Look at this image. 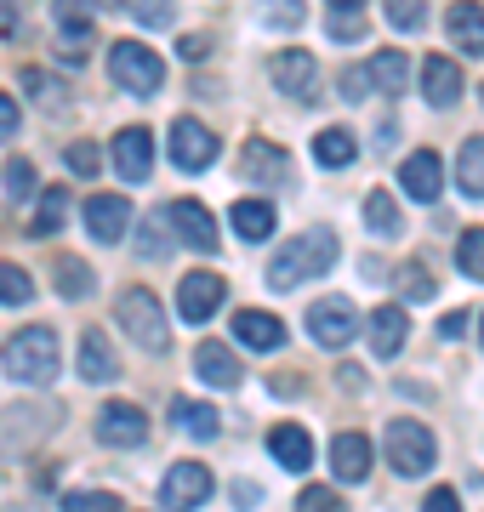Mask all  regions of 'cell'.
Instances as JSON below:
<instances>
[{"instance_id": "2", "label": "cell", "mask_w": 484, "mask_h": 512, "mask_svg": "<svg viewBox=\"0 0 484 512\" xmlns=\"http://www.w3.org/2000/svg\"><path fill=\"white\" fill-rule=\"evenodd\" d=\"M336 262V234L331 228H314V234H297L291 245H285L274 262H268V285L274 291H297L308 274H325Z\"/></svg>"}, {"instance_id": "45", "label": "cell", "mask_w": 484, "mask_h": 512, "mask_svg": "<svg viewBox=\"0 0 484 512\" xmlns=\"http://www.w3.org/2000/svg\"><path fill=\"white\" fill-rule=\"evenodd\" d=\"M18 126H23V120H18V103L0 92V143H12V137H18Z\"/></svg>"}, {"instance_id": "22", "label": "cell", "mask_w": 484, "mask_h": 512, "mask_svg": "<svg viewBox=\"0 0 484 512\" xmlns=\"http://www.w3.org/2000/svg\"><path fill=\"white\" fill-rule=\"evenodd\" d=\"M285 148L280 143H245V154H240V171L251 177V183H285Z\"/></svg>"}, {"instance_id": "37", "label": "cell", "mask_w": 484, "mask_h": 512, "mask_svg": "<svg viewBox=\"0 0 484 512\" xmlns=\"http://www.w3.org/2000/svg\"><path fill=\"white\" fill-rule=\"evenodd\" d=\"M131 18L143 23V29H171V18H177V0H131Z\"/></svg>"}, {"instance_id": "48", "label": "cell", "mask_w": 484, "mask_h": 512, "mask_svg": "<svg viewBox=\"0 0 484 512\" xmlns=\"http://www.w3.org/2000/svg\"><path fill=\"white\" fill-rule=\"evenodd\" d=\"M166 251V239H160V228L154 222H143V256H160Z\"/></svg>"}, {"instance_id": "41", "label": "cell", "mask_w": 484, "mask_h": 512, "mask_svg": "<svg viewBox=\"0 0 484 512\" xmlns=\"http://www.w3.org/2000/svg\"><path fill=\"white\" fill-rule=\"evenodd\" d=\"M6 194H12V200H29V194H35V165L29 160L6 165Z\"/></svg>"}, {"instance_id": "31", "label": "cell", "mask_w": 484, "mask_h": 512, "mask_svg": "<svg viewBox=\"0 0 484 512\" xmlns=\"http://www.w3.org/2000/svg\"><path fill=\"white\" fill-rule=\"evenodd\" d=\"M354 154H359V143L342 126H331V131H319V137H314V160L319 165H348Z\"/></svg>"}, {"instance_id": "49", "label": "cell", "mask_w": 484, "mask_h": 512, "mask_svg": "<svg viewBox=\"0 0 484 512\" xmlns=\"http://www.w3.org/2000/svg\"><path fill=\"white\" fill-rule=\"evenodd\" d=\"M405 291H410V296H428V291H433V279L422 274V268H410V274H405Z\"/></svg>"}, {"instance_id": "5", "label": "cell", "mask_w": 484, "mask_h": 512, "mask_svg": "<svg viewBox=\"0 0 484 512\" xmlns=\"http://www.w3.org/2000/svg\"><path fill=\"white\" fill-rule=\"evenodd\" d=\"M433 456H439V444H433V433L422 427V421H388V461H393V473H405V478H422L433 467Z\"/></svg>"}, {"instance_id": "51", "label": "cell", "mask_w": 484, "mask_h": 512, "mask_svg": "<svg viewBox=\"0 0 484 512\" xmlns=\"http://www.w3.org/2000/svg\"><path fill=\"white\" fill-rule=\"evenodd\" d=\"M12 23H18V12H12V0H0V35H18Z\"/></svg>"}, {"instance_id": "38", "label": "cell", "mask_w": 484, "mask_h": 512, "mask_svg": "<svg viewBox=\"0 0 484 512\" xmlns=\"http://www.w3.org/2000/svg\"><path fill=\"white\" fill-rule=\"evenodd\" d=\"M63 512H120V495H109V490H75V495H63Z\"/></svg>"}, {"instance_id": "21", "label": "cell", "mask_w": 484, "mask_h": 512, "mask_svg": "<svg viewBox=\"0 0 484 512\" xmlns=\"http://www.w3.org/2000/svg\"><path fill=\"white\" fill-rule=\"evenodd\" d=\"M405 330H410V319H405V308H376L371 313V353L376 359H399V348H405Z\"/></svg>"}, {"instance_id": "6", "label": "cell", "mask_w": 484, "mask_h": 512, "mask_svg": "<svg viewBox=\"0 0 484 512\" xmlns=\"http://www.w3.org/2000/svg\"><path fill=\"white\" fill-rule=\"evenodd\" d=\"M200 501H211V467L200 461H177L160 484V507L166 512H194Z\"/></svg>"}, {"instance_id": "15", "label": "cell", "mask_w": 484, "mask_h": 512, "mask_svg": "<svg viewBox=\"0 0 484 512\" xmlns=\"http://www.w3.org/2000/svg\"><path fill=\"white\" fill-rule=\"evenodd\" d=\"M331 467H336L342 484H365V478H371V439H365V433H336Z\"/></svg>"}, {"instance_id": "11", "label": "cell", "mask_w": 484, "mask_h": 512, "mask_svg": "<svg viewBox=\"0 0 484 512\" xmlns=\"http://www.w3.org/2000/svg\"><path fill=\"white\" fill-rule=\"evenodd\" d=\"M114 171H120L126 183H143L154 171V137L143 126H126L114 137Z\"/></svg>"}, {"instance_id": "7", "label": "cell", "mask_w": 484, "mask_h": 512, "mask_svg": "<svg viewBox=\"0 0 484 512\" xmlns=\"http://www.w3.org/2000/svg\"><path fill=\"white\" fill-rule=\"evenodd\" d=\"M359 330V313L342 302V296H325V302H314L308 308V336H314L319 348H348Z\"/></svg>"}, {"instance_id": "47", "label": "cell", "mask_w": 484, "mask_h": 512, "mask_svg": "<svg viewBox=\"0 0 484 512\" xmlns=\"http://www.w3.org/2000/svg\"><path fill=\"white\" fill-rule=\"evenodd\" d=\"M462 330H467V313H445V319H439V336H445V342H456Z\"/></svg>"}, {"instance_id": "33", "label": "cell", "mask_w": 484, "mask_h": 512, "mask_svg": "<svg viewBox=\"0 0 484 512\" xmlns=\"http://www.w3.org/2000/svg\"><path fill=\"white\" fill-rule=\"evenodd\" d=\"M92 285H97V279H92V268H86V262H75V256H63V262H57V291L69 296V302H80Z\"/></svg>"}, {"instance_id": "46", "label": "cell", "mask_w": 484, "mask_h": 512, "mask_svg": "<svg viewBox=\"0 0 484 512\" xmlns=\"http://www.w3.org/2000/svg\"><path fill=\"white\" fill-rule=\"evenodd\" d=\"M422 512H462V501H456L450 490H433L428 501H422Z\"/></svg>"}, {"instance_id": "28", "label": "cell", "mask_w": 484, "mask_h": 512, "mask_svg": "<svg viewBox=\"0 0 484 512\" xmlns=\"http://www.w3.org/2000/svg\"><path fill=\"white\" fill-rule=\"evenodd\" d=\"M228 217H234V234L240 239H268L274 234V205L268 200H240Z\"/></svg>"}, {"instance_id": "39", "label": "cell", "mask_w": 484, "mask_h": 512, "mask_svg": "<svg viewBox=\"0 0 484 512\" xmlns=\"http://www.w3.org/2000/svg\"><path fill=\"white\" fill-rule=\"evenodd\" d=\"M297 512H348V507H342V495L331 484H314V490L297 495Z\"/></svg>"}, {"instance_id": "27", "label": "cell", "mask_w": 484, "mask_h": 512, "mask_svg": "<svg viewBox=\"0 0 484 512\" xmlns=\"http://www.w3.org/2000/svg\"><path fill=\"white\" fill-rule=\"evenodd\" d=\"M365 74H371L376 92L399 97V92H405V80H410V63H405V52H376L371 63H365Z\"/></svg>"}, {"instance_id": "29", "label": "cell", "mask_w": 484, "mask_h": 512, "mask_svg": "<svg viewBox=\"0 0 484 512\" xmlns=\"http://www.w3.org/2000/svg\"><path fill=\"white\" fill-rule=\"evenodd\" d=\"M456 183H462V194L484 200V137H467L462 143V154H456Z\"/></svg>"}, {"instance_id": "18", "label": "cell", "mask_w": 484, "mask_h": 512, "mask_svg": "<svg viewBox=\"0 0 484 512\" xmlns=\"http://www.w3.org/2000/svg\"><path fill=\"white\" fill-rule=\"evenodd\" d=\"M194 370H200L205 387H240V359L223 348V342H200V353H194Z\"/></svg>"}, {"instance_id": "9", "label": "cell", "mask_w": 484, "mask_h": 512, "mask_svg": "<svg viewBox=\"0 0 484 512\" xmlns=\"http://www.w3.org/2000/svg\"><path fill=\"white\" fill-rule=\"evenodd\" d=\"M171 160L183 165V171H205V165L217 160V131L200 126V120H177L171 126Z\"/></svg>"}, {"instance_id": "34", "label": "cell", "mask_w": 484, "mask_h": 512, "mask_svg": "<svg viewBox=\"0 0 484 512\" xmlns=\"http://www.w3.org/2000/svg\"><path fill=\"white\" fill-rule=\"evenodd\" d=\"M29 296H35V279L12 268V262H0V308H23Z\"/></svg>"}, {"instance_id": "4", "label": "cell", "mask_w": 484, "mask_h": 512, "mask_svg": "<svg viewBox=\"0 0 484 512\" xmlns=\"http://www.w3.org/2000/svg\"><path fill=\"white\" fill-rule=\"evenodd\" d=\"M109 74L137 97H154L160 92V80H166V63L149 52V46H137V40H114L109 46Z\"/></svg>"}, {"instance_id": "13", "label": "cell", "mask_w": 484, "mask_h": 512, "mask_svg": "<svg viewBox=\"0 0 484 512\" xmlns=\"http://www.w3.org/2000/svg\"><path fill=\"white\" fill-rule=\"evenodd\" d=\"M217 302H223V279L217 274H188L177 285V313H183L188 325H205L217 313Z\"/></svg>"}, {"instance_id": "35", "label": "cell", "mask_w": 484, "mask_h": 512, "mask_svg": "<svg viewBox=\"0 0 484 512\" xmlns=\"http://www.w3.org/2000/svg\"><path fill=\"white\" fill-rule=\"evenodd\" d=\"M257 6L268 29H302V12H308V0H257Z\"/></svg>"}, {"instance_id": "20", "label": "cell", "mask_w": 484, "mask_h": 512, "mask_svg": "<svg viewBox=\"0 0 484 512\" xmlns=\"http://www.w3.org/2000/svg\"><path fill=\"white\" fill-rule=\"evenodd\" d=\"M234 336H240L245 348H257V353H274L285 348V325L274 319V313H234Z\"/></svg>"}, {"instance_id": "50", "label": "cell", "mask_w": 484, "mask_h": 512, "mask_svg": "<svg viewBox=\"0 0 484 512\" xmlns=\"http://www.w3.org/2000/svg\"><path fill=\"white\" fill-rule=\"evenodd\" d=\"M342 92H348V97H365V92H371V80H365V74H348V80H342Z\"/></svg>"}, {"instance_id": "10", "label": "cell", "mask_w": 484, "mask_h": 512, "mask_svg": "<svg viewBox=\"0 0 484 512\" xmlns=\"http://www.w3.org/2000/svg\"><path fill=\"white\" fill-rule=\"evenodd\" d=\"M166 222H171V234L183 239V245H194V251H217V222H211V211H205L200 200L166 205Z\"/></svg>"}, {"instance_id": "23", "label": "cell", "mask_w": 484, "mask_h": 512, "mask_svg": "<svg viewBox=\"0 0 484 512\" xmlns=\"http://www.w3.org/2000/svg\"><path fill=\"white\" fill-rule=\"evenodd\" d=\"M268 450H274V461H280V467H291V473H302V467L314 461V439L302 433L297 421L274 427V433H268Z\"/></svg>"}, {"instance_id": "30", "label": "cell", "mask_w": 484, "mask_h": 512, "mask_svg": "<svg viewBox=\"0 0 484 512\" xmlns=\"http://www.w3.org/2000/svg\"><path fill=\"white\" fill-rule=\"evenodd\" d=\"M63 222H69V188H46V194H40L35 222H29V234H35V239H52Z\"/></svg>"}, {"instance_id": "1", "label": "cell", "mask_w": 484, "mask_h": 512, "mask_svg": "<svg viewBox=\"0 0 484 512\" xmlns=\"http://www.w3.org/2000/svg\"><path fill=\"white\" fill-rule=\"evenodd\" d=\"M0 370H6L12 382H23V387H52V376H57V336L46 325L18 330V336L0 348Z\"/></svg>"}, {"instance_id": "44", "label": "cell", "mask_w": 484, "mask_h": 512, "mask_svg": "<svg viewBox=\"0 0 484 512\" xmlns=\"http://www.w3.org/2000/svg\"><path fill=\"white\" fill-rule=\"evenodd\" d=\"M365 35V12H336L331 18V40H354Z\"/></svg>"}, {"instance_id": "32", "label": "cell", "mask_w": 484, "mask_h": 512, "mask_svg": "<svg viewBox=\"0 0 484 512\" xmlns=\"http://www.w3.org/2000/svg\"><path fill=\"white\" fill-rule=\"evenodd\" d=\"M365 222H371V234H399V205H393L388 188L365 194Z\"/></svg>"}, {"instance_id": "19", "label": "cell", "mask_w": 484, "mask_h": 512, "mask_svg": "<svg viewBox=\"0 0 484 512\" xmlns=\"http://www.w3.org/2000/svg\"><path fill=\"white\" fill-rule=\"evenodd\" d=\"M445 23H450V40H456L467 57H484V6L479 0H456Z\"/></svg>"}, {"instance_id": "25", "label": "cell", "mask_w": 484, "mask_h": 512, "mask_svg": "<svg viewBox=\"0 0 484 512\" xmlns=\"http://www.w3.org/2000/svg\"><path fill=\"white\" fill-rule=\"evenodd\" d=\"M114 370H120L114 348L97 330H86V336H80V376H86V382H114Z\"/></svg>"}, {"instance_id": "24", "label": "cell", "mask_w": 484, "mask_h": 512, "mask_svg": "<svg viewBox=\"0 0 484 512\" xmlns=\"http://www.w3.org/2000/svg\"><path fill=\"white\" fill-rule=\"evenodd\" d=\"M171 427H183L188 439H217V433H223V416H217L211 404L177 399V404H171Z\"/></svg>"}, {"instance_id": "43", "label": "cell", "mask_w": 484, "mask_h": 512, "mask_svg": "<svg viewBox=\"0 0 484 512\" xmlns=\"http://www.w3.org/2000/svg\"><path fill=\"white\" fill-rule=\"evenodd\" d=\"M23 92L40 97V103H57V80L52 74H40V69H23Z\"/></svg>"}, {"instance_id": "14", "label": "cell", "mask_w": 484, "mask_h": 512, "mask_svg": "<svg viewBox=\"0 0 484 512\" xmlns=\"http://www.w3.org/2000/svg\"><path fill=\"white\" fill-rule=\"evenodd\" d=\"M268 74H274V86H280L285 97H308L319 69H314V52H297V46H291V52L268 57Z\"/></svg>"}, {"instance_id": "12", "label": "cell", "mask_w": 484, "mask_h": 512, "mask_svg": "<svg viewBox=\"0 0 484 512\" xmlns=\"http://www.w3.org/2000/svg\"><path fill=\"white\" fill-rule=\"evenodd\" d=\"M399 183H405L410 200H439V188H445V160H439L433 148H416V154L399 165Z\"/></svg>"}, {"instance_id": "16", "label": "cell", "mask_w": 484, "mask_h": 512, "mask_svg": "<svg viewBox=\"0 0 484 512\" xmlns=\"http://www.w3.org/2000/svg\"><path fill=\"white\" fill-rule=\"evenodd\" d=\"M131 222V205L120 200V194H97V200H86V234L103 239V245H114V239L126 234Z\"/></svg>"}, {"instance_id": "36", "label": "cell", "mask_w": 484, "mask_h": 512, "mask_svg": "<svg viewBox=\"0 0 484 512\" xmlns=\"http://www.w3.org/2000/svg\"><path fill=\"white\" fill-rule=\"evenodd\" d=\"M456 262H462L467 279H484V228H467L462 245H456Z\"/></svg>"}, {"instance_id": "8", "label": "cell", "mask_w": 484, "mask_h": 512, "mask_svg": "<svg viewBox=\"0 0 484 512\" xmlns=\"http://www.w3.org/2000/svg\"><path fill=\"white\" fill-rule=\"evenodd\" d=\"M97 439L114 444V450H137V444H149V416H143L137 404H103Z\"/></svg>"}, {"instance_id": "42", "label": "cell", "mask_w": 484, "mask_h": 512, "mask_svg": "<svg viewBox=\"0 0 484 512\" xmlns=\"http://www.w3.org/2000/svg\"><path fill=\"white\" fill-rule=\"evenodd\" d=\"M69 171H75V177H97V171H103L97 143H69Z\"/></svg>"}, {"instance_id": "26", "label": "cell", "mask_w": 484, "mask_h": 512, "mask_svg": "<svg viewBox=\"0 0 484 512\" xmlns=\"http://www.w3.org/2000/svg\"><path fill=\"white\" fill-rule=\"evenodd\" d=\"M57 23H63V52H80V46H92V12H86V0H57Z\"/></svg>"}, {"instance_id": "40", "label": "cell", "mask_w": 484, "mask_h": 512, "mask_svg": "<svg viewBox=\"0 0 484 512\" xmlns=\"http://www.w3.org/2000/svg\"><path fill=\"white\" fill-rule=\"evenodd\" d=\"M388 18H393V29H422L428 0H388Z\"/></svg>"}, {"instance_id": "3", "label": "cell", "mask_w": 484, "mask_h": 512, "mask_svg": "<svg viewBox=\"0 0 484 512\" xmlns=\"http://www.w3.org/2000/svg\"><path fill=\"white\" fill-rule=\"evenodd\" d=\"M114 319H120V330L131 336V348L166 353L171 325H166V308H160V296L154 291H126L120 302H114Z\"/></svg>"}, {"instance_id": "17", "label": "cell", "mask_w": 484, "mask_h": 512, "mask_svg": "<svg viewBox=\"0 0 484 512\" xmlns=\"http://www.w3.org/2000/svg\"><path fill=\"white\" fill-rule=\"evenodd\" d=\"M422 97H428L433 109H450V103L462 97V69H456L450 57H428V63H422Z\"/></svg>"}, {"instance_id": "52", "label": "cell", "mask_w": 484, "mask_h": 512, "mask_svg": "<svg viewBox=\"0 0 484 512\" xmlns=\"http://www.w3.org/2000/svg\"><path fill=\"white\" fill-rule=\"evenodd\" d=\"M336 12H365V0H331Z\"/></svg>"}]
</instances>
